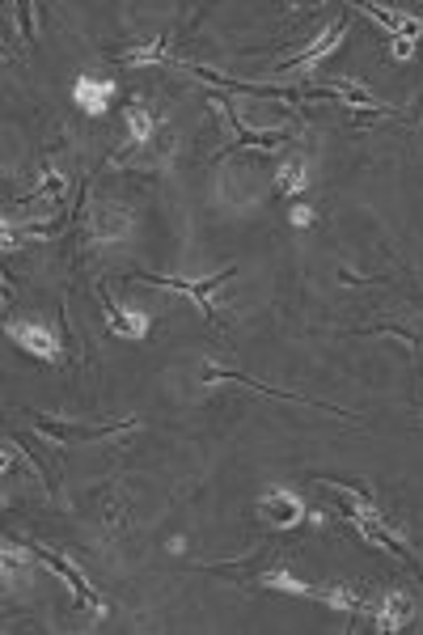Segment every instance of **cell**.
<instances>
[{
    "instance_id": "8fae6325",
    "label": "cell",
    "mask_w": 423,
    "mask_h": 635,
    "mask_svg": "<svg viewBox=\"0 0 423 635\" xmlns=\"http://www.w3.org/2000/svg\"><path fill=\"white\" fill-rule=\"evenodd\" d=\"M360 13H368L377 25H386L394 38H407V43H415V38L423 35V22L419 17H411V13H402V9H381V5H364Z\"/></svg>"
},
{
    "instance_id": "4fadbf2b",
    "label": "cell",
    "mask_w": 423,
    "mask_h": 635,
    "mask_svg": "<svg viewBox=\"0 0 423 635\" xmlns=\"http://www.w3.org/2000/svg\"><path fill=\"white\" fill-rule=\"evenodd\" d=\"M263 589L292 593V598H317V585H305V580H297V576H288V572H267L263 576Z\"/></svg>"
},
{
    "instance_id": "5b68a950",
    "label": "cell",
    "mask_w": 423,
    "mask_h": 635,
    "mask_svg": "<svg viewBox=\"0 0 423 635\" xmlns=\"http://www.w3.org/2000/svg\"><path fill=\"white\" fill-rule=\"evenodd\" d=\"M127 233H132L127 208H119V204H97L94 217H89V237H97V242H119Z\"/></svg>"
},
{
    "instance_id": "ffe728a7",
    "label": "cell",
    "mask_w": 423,
    "mask_h": 635,
    "mask_svg": "<svg viewBox=\"0 0 423 635\" xmlns=\"http://www.w3.org/2000/svg\"><path fill=\"white\" fill-rule=\"evenodd\" d=\"M309 220H314V212H309V208H292V225H297V229H305Z\"/></svg>"
},
{
    "instance_id": "9a60e30c",
    "label": "cell",
    "mask_w": 423,
    "mask_h": 635,
    "mask_svg": "<svg viewBox=\"0 0 423 635\" xmlns=\"http://www.w3.org/2000/svg\"><path fill=\"white\" fill-rule=\"evenodd\" d=\"M127 132H132L136 145H148V140H153V115H148L145 102H132V106H127Z\"/></svg>"
},
{
    "instance_id": "30bf717a",
    "label": "cell",
    "mask_w": 423,
    "mask_h": 635,
    "mask_svg": "<svg viewBox=\"0 0 423 635\" xmlns=\"http://www.w3.org/2000/svg\"><path fill=\"white\" fill-rule=\"evenodd\" d=\"M119 89H115V81H102V76H81L73 89V98L76 106L85 110V115H106L110 98H115Z\"/></svg>"
},
{
    "instance_id": "e0dca14e",
    "label": "cell",
    "mask_w": 423,
    "mask_h": 635,
    "mask_svg": "<svg viewBox=\"0 0 423 635\" xmlns=\"http://www.w3.org/2000/svg\"><path fill=\"white\" fill-rule=\"evenodd\" d=\"M35 559V550H25V547H13V542H5V572L13 576V568H25V563Z\"/></svg>"
},
{
    "instance_id": "2e32d148",
    "label": "cell",
    "mask_w": 423,
    "mask_h": 635,
    "mask_svg": "<svg viewBox=\"0 0 423 635\" xmlns=\"http://www.w3.org/2000/svg\"><path fill=\"white\" fill-rule=\"evenodd\" d=\"M169 60V51H166V43H145V47L140 51H127V55H123V64H136V68H145V64H166Z\"/></svg>"
},
{
    "instance_id": "7c38bea8",
    "label": "cell",
    "mask_w": 423,
    "mask_h": 635,
    "mask_svg": "<svg viewBox=\"0 0 423 635\" xmlns=\"http://www.w3.org/2000/svg\"><path fill=\"white\" fill-rule=\"evenodd\" d=\"M317 601H327L330 610H338V614H356L364 606V593L356 585H327V589H317Z\"/></svg>"
},
{
    "instance_id": "52a82bcc",
    "label": "cell",
    "mask_w": 423,
    "mask_h": 635,
    "mask_svg": "<svg viewBox=\"0 0 423 635\" xmlns=\"http://www.w3.org/2000/svg\"><path fill=\"white\" fill-rule=\"evenodd\" d=\"M102 301H106V318H110V330L119 335V339H145L148 327H153V318L145 314V309L136 306H115L106 293H102Z\"/></svg>"
},
{
    "instance_id": "3957f363",
    "label": "cell",
    "mask_w": 423,
    "mask_h": 635,
    "mask_svg": "<svg viewBox=\"0 0 423 635\" xmlns=\"http://www.w3.org/2000/svg\"><path fill=\"white\" fill-rule=\"evenodd\" d=\"M258 517H263L271 529H297L305 521V500L288 488H271V491H263V500H258Z\"/></svg>"
},
{
    "instance_id": "5bb4252c",
    "label": "cell",
    "mask_w": 423,
    "mask_h": 635,
    "mask_svg": "<svg viewBox=\"0 0 423 635\" xmlns=\"http://www.w3.org/2000/svg\"><path fill=\"white\" fill-rule=\"evenodd\" d=\"M276 186L284 191V196H301L305 191V161L301 157L284 161V166L276 170Z\"/></svg>"
},
{
    "instance_id": "8992f818",
    "label": "cell",
    "mask_w": 423,
    "mask_h": 635,
    "mask_svg": "<svg viewBox=\"0 0 423 635\" xmlns=\"http://www.w3.org/2000/svg\"><path fill=\"white\" fill-rule=\"evenodd\" d=\"M9 335L22 343V352L38 356V360H55V356H60V339H55L47 327H35V322H9Z\"/></svg>"
},
{
    "instance_id": "ba28073f",
    "label": "cell",
    "mask_w": 423,
    "mask_h": 635,
    "mask_svg": "<svg viewBox=\"0 0 423 635\" xmlns=\"http://www.w3.org/2000/svg\"><path fill=\"white\" fill-rule=\"evenodd\" d=\"M343 35H347V22H343V17H338L335 25H330L327 35L322 38H314V43H309V51H305V55H297V60H292V73H301V76H309V73H317V64L327 60L330 51L338 47V43H343Z\"/></svg>"
},
{
    "instance_id": "ac0fdd59",
    "label": "cell",
    "mask_w": 423,
    "mask_h": 635,
    "mask_svg": "<svg viewBox=\"0 0 423 635\" xmlns=\"http://www.w3.org/2000/svg\"><path fill=\"white\" fill-rule=\"evenodd\" d=\"M0 462H5V470H13V466H30V462H25V453L17 449L13 440H5V458H0Z\"/></svg>"
},
{
    "instance_id": "6da1fadb",
    "label": "cell",
    "mask_w": 423,
    "mask_h": 635,
    "mask_svg": "<svg viewBox=\"0 0 423 635\" xmlns=\"http://www.w3.org/2000/svg\"><path fill=\"white\" fill-rule=\"evenodd\" d=\"M335 496H343L347 500V521L356 526V534L364 538V542H373V547H386V550H398V555H407V542H402L398 526H389L386 513L377 509L364 491L347 488V483H327Z\"/></svg>"
},
{
    "instance_id": "7a4b0ae2",
    "label": "cell",
    "mask_w": 423,
    "mask_h": 635,
    "mask_svg": "<svg viewBox=\"0 0 423 635\" xmlns=\"http://www.w3.org/2000/svg\"><path fill=\"white\" fill-rule=\"evenodd\" d=\"M35 559H43V563H47L51 572H55V576H60V580H64V585L73 589V598H76V601H81V606H89V614H97V619H102V614H106V601L97 598V589H94V585H89V580H85V576H81V572H76L73 563L64 559L60 550H47V547H35Z\"/></svg>"
},
{
    "instance_id": "277c9868",
    "label": "cell",
    "mask_w": 423,
    "mask_h": 635,
    "mask_svg": "<svg viewBox=\"0 0 423 635\" xmlns=\"http://www.w3.org/2000/svg\"><path fill=\"white\" fill-rule=\"evenodd\" d=\"M229 276H233V271H225V276H207V280H174V276H140V280H145L148 288H169V293L191 297L195 306H199V314H204L207 322H217V309H212L207 293H212V288H220V284L229 280Z\"/></svg>"
},
{
    "instance_id": "9c48e42d",
    "label": "cell",
    "mask_w": 423,
    "mask_h": 635,
    "mask_svg": "<svg viewBox=\"0 0 423 635\" xmlns=\"http://www.w3.org/2000/svg\"><path fill=\"white\" fill-rule=\"evenodd\" d=\"M411 610H415V601L407 598V593H386V598L377 601V610H373V623L377 631H402V627L411 623Z\"/></svg>"
},
{
    "instance_id": "d6986e66",
    "label": "cell",
    "mask_w": 423,
    "mask_h": 635,
    "mask_svg": "<svg viewBox=\"0 0 423 635\" xmlns=\"http://www.w3.org/2000/svg\"><path fill=\"white\" fill-rule=\"evenodd\" d=\"M389 47H394V60H398V64H407L415 55V43H407V38H394Z\"/></svg>"
}]
</instances>
